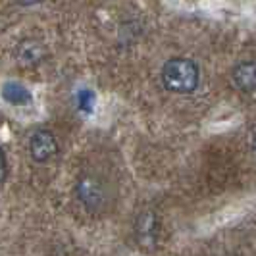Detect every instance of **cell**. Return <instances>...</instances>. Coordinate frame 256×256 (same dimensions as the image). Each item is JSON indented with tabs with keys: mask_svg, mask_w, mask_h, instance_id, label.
<instances>
[{
	"mask_svg": "<svg viewBox=\"0 0 256 256\" xmlns=\"http://www.w3.org/2000/svg\"><path fill=\"white\" fill-rule=\"evenodd\" d=\"M6 156H4V152H2V148H0V183L6 180Z\"/></svg>",
	"mask_w": 256,
	"mask_h": 256,
	"instance_id": "8",
	"label": "cell"
},
{
	"mask_svg": "<svg viewBox=\"0 0 256 256\" xmlns=\"http://www.w3.org/2000/svg\"><path fill=\"white\" fill-rule=\"evenodd\" d=\"M44 58V46L35 38H26L16 46V60L26 68L37 66Z\"/></svg>",
	"mask_w": 256,
	"mask_h": 256,
	"instance_id": "3",
	"label": "cell"
},
{
	"mask_svg": "<svg viewBox=\"0 0 256 256\" xmlns=\"http://www.w3.org/2000/svg\"><path fill=\"white\" fill-rule=\"evenodd\" d=\"M2 98L8 104L14 106H27L31 104V92L22 85V83H16V81H8L2 85Z\"/></svg>",
	"mask_w": 256,
	"mask_h": 256,
	"instance_id": "5",
	"label": "cell"
},
{
	"mask_svg": "<svg viewBox=\"0 0 256 256\" xmlns=\"http://www.w3.org/2000/svg\"><path fill=\"white\" fill-rule=\"evenodd\" d=\"M233 83L235 87L243 92H250L254 89L256 83V70H254V62H243L235 68L233 72Z\"/></svg>",
	"mask_w": 256,
	"mask_h": 256,
	"instance_id": "6",
	"label": "cell"
},
{
	"mask_svg": "<svg viewBox=\"0 0 256 256\" xmlns=\"http://www.w3.org/2000/svg\"><path fill=\"white\" fill-rule=\"evenodd\" d=\"M77 102H79V108L83 112H90L92 110V104H94V92L92 90H81L77 94Z\"/></svg>",
	"mask_w": 256,
	"mask_h": 256,
	"instance_id": "7",
	"label": "cell"
},
{
	"mask_svg": "<svg viewBox=\"0 0 256 256\" xmlns=\"http://www.w3.org/2000/svg\"><path fill=\"white\" fill-rule=\"evenodd\" d=\"M77 192H79V198L85 202L87 208H98L104 202V191L102 185L94 178H83V180L77 183Z\"/></svg>",
	"mask_w": 256,
	"mask_h": 256,
	"instance_id": "4",
	"label": "cell"
},
{
	"mask_svg": "<svg viewBox=\"0 0 256 256\" xmlns=\"http://www.w3.org/2000/svg\"><path fill=\"white\" fill-rule=\"evenodd\" d=\"M198 66L189 58H172L164 64L162 83L168 90L187 94L198 87Z\"/></svg>",
	"mask_w": 256,
	"mask_h": 256,
	"instance_id": "1",
	"label": "cell"
},
{
	"mask_svg": "<svg viewBox=\"0 0 256 256\" xmlns=\"http://www.w3.org/2000/svg\"><path fill=\"white\" fill-rule=\"evenodd\" d=\"M22 4H27V6H31V4H38L40 0H20Z\"/></svg>",
	"mask_w": 256,
	"mask_h": 256,
	"instance_id": "9",
	"label": "cell"
},
{
	"mask_svg": "<svg viewBox=\"0 0 256 256\" xmlns=\"http://www.w3.org/2000/svg\"><path fill=\"white\" fill-rule=\"evenodd\" d=\"M29 152L33 156V160L37 162H46L50 160L54 154L58 152V142L56 137L46 129H38L31 135L29 139Z\"/></svg>",
	"mask_w": 256,
	"mask_h": 256,
	"instance_id": "2",
	"label": "cell"
}]
</instances>
